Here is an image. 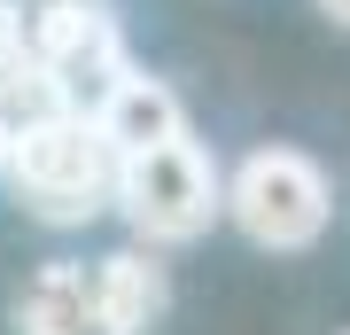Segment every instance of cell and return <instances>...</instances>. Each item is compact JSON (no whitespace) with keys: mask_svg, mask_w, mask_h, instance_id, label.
<instances>
[{"mask_svg":"<svg viewBox=\"0 0 350 335\" xmlns=\"http://www.w3.org/2000/svg\"><path fill=\"white\" fill-rule=\"evenodd\" d=\"M94 288H101V312H109L117 335H156L163 312H172V273H163V249H148V242L94 258Z\"/></svg>","mask_w":350,"mask_h":335,"instance_id":"obj_6","label":"cell"},{"mask_svg":"<svg viewBox=\"0 0 350 335\" xmlns=\"http://www.w3.org/2000/svg\"><path fill=\"white\" fill-rule=\"evenodd\" d=\"M342 335H350V327H342Z\"/></svg>","mask_w":350,"mask_h":335,"instance_id":"obj_10","label":"cell"},{"mask_svg":"<svg viewBox=\"0 0 350 335\" xmlns=\"http://www.w3.org/2000/svg\"><path fill=\"white\" fill-rule=\"evenodd\" d=\"M117 219L133 226V242L148 249H179L202 242L226 219V172L202 140H163V149H140L117 164Z\"/></svg>","mask_w":350,"mask_h":335,"instance_id":"obj_2","label":"cell"},{"mask_svg":"<svg viewBox=\"0 0 350 335\" xmlns=\"http://www.w3.org/2000/svg\"><path fill=\"white\" fill-rule=\"evenodd\" d=\"M319 16H335V24L350 32V0H319Z\"/></svg>","mask_w":350,"mask_h":335,"instance_id":"obj_8","label":"cell"},{"mask_svg":"<svg viewBox=\"0 0 350 335\" xmlns=\"http://www.w3.org/2000/svg\"><path fill=\"white\" fill-rule=\"evenodd\" d=\"M8 133H16V125H8V117H0V164H8Z\"/></svg>","mask_w":350,"mask_h":335,"instance_id":"obj_9","label":"cell"},{"mask_svg":"<svg viewBox=\"0 0 350 335\" xmlns=\"http://www.w3.org/2000/svg\"><path fill=\"white\" fill-rule=\"evenodd\" d=\"M31 62H39L47 101L78 110V117H101V101L140 71L101 0H47V8H31Z\"/></svg>","mask_w":350,"mask_h":335,"instance_id":"obj_4","label":"cell"},{"mask_svg":"<svg viewBox=\"0 0 350 335\" xmlns=\"http://www.w3.org/2000/svg\"><path fill=\"white\" fill-rule=\"evenodd\" d=\"M117 156L101 117L78 110H39L8 133V195L24 203L39 226H86L101 211H117Z\"/></svg>","mask_w":350,"mask_h":335,"instance_id":"obj_1","label":"cell"},{"mask_svg":"<svg viewBox=\"0 0 350 335\" xmlns=\"http://www.w3.org/2000/svg\"><path fill=\"white\" fill-rule=\"evenodd\" d=\"M226 219L241 226V242L273 249V258H296V249H312L327 234V219H335V179L319 172V156L288 149H250L226 172Z\"/></svg>","mask_w":350,"mask_h":335,"instance_id":"obj_3","label":"cell"},{"mask_svg":"<svg viewBox=\"0 0 350 335\" xmlns=\"http://www.w3.org/2000/svg\"><path fill=\"white\" fill-rule=\"evenodd\" d=\"M101 133H109L117 156H140V149H163V140H187V101H179L172 78L156 71H133L125 86H117L109 101H101Z\"/></svg>","mask_w":350,"mask_h":335,"instance_id":"obj_7","label":"cell"},{"mask_svg":"<svg viewBox=\"0 0 350 335\" xmlns=\"http://www.w3.org/2000/svg\"><path fill=\"white\" fill-rule=\"evenodd\" d=\"M16 335H117L109 312H101L94 265L78 258H47L16 297Z\"/></svg>","mask_w":350,"mask_h":335,"instance_id":"obj_5","label":"cell"}]
</instances>
